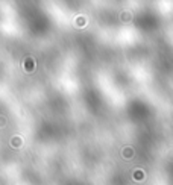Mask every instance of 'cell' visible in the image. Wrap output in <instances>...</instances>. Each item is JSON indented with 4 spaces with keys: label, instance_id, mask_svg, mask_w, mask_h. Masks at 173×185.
<instances>
[{
    "label": "cell",
    "instance_id": "1",
    "mask_svg": "<svg viewBox=\"0 0 173 185\" xmlns=\"http://www.w3.org/2000/svg\"><path fill=\"white\" fill-rule=\"evenodd\" d=\"M122 20H123V21H131V14L129 12H123V14H122Z\"/></svg>",
    "mask_w": 173,
    "mask_h": 185
}]
</instances>
